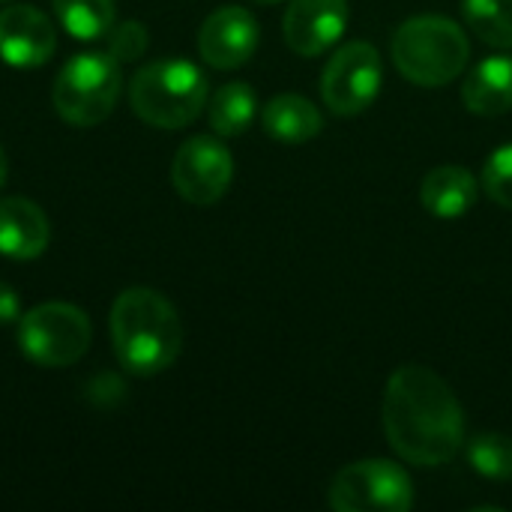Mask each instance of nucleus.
<instances>
[{"instance_id":"6","label":"nucleus","mask_w":512,"mask_h":512,"mask_svg":"<svg viewBox=\"0 0 512 512\" xmlns=\"http://www.w3.org/2000/svg\"><path fill=\"white\" fill-rule=\"evenodd\" d=\"M90 318L72 303H39L18 318V348L42 369L78 363L90 348Z\"/></svg>"},{"instance_id":"8","label":"nucleus","mask_w":512,"mask_h":512,"mask_svg":"<svg viewBox=\"0 0 512 512\" xmlns=\"http://www.w3.org/2000/svg\"><path fill=\"white\" fill-rule=\"evenodd\" d=\"M384 81L381 54L369 42H348L339 48L321 75V99L333 114L354 117L366 111Z\"/></svg>"},{"instance_id":"23","label":"nucleus","mask_w":512,"mask_h":512,"mask_svg":"<svg viewBox=\"0 0 512 512\" xmlns=\"http://www.w3.org/2000/svg\"><path fill=\"white\" fill-rule=\"evenodd\" d=\"M21 318V297L12 285L0 282V327L12 324Z\"/></svg>"},{"instance_id":"22","label":"nucleus","mask_w":512,"mask_h":512,"mask_svg":"<svg viewBox=\"0 0 512 512\" xmlns=\"http://www.w3.org/2000/svg\"><path fill=\"white\" fill-rule=\"evenodd\" d=\"M108 54L117 63H132L147 51V27L141 21H120L105 33Z\"/></svg>"},{"instance_id":"2","label":"nucleus","mask_w":512,"mask_h":512,"mask_svg":"<svg viewBox=\"0 0 512 512\" xmlns=\"http://www.w3.org/2000/svg\"><path fill=\"white\" fill-rule=\"evenodd\" d=\"M111 345L120 366L132 375L150 378L180 357L183 324L171 300L153 288H126L117 294L111 315Z\"/></svg>"},{"instance_id":"7","label":"nucleus","mask_w":512,"mask_h":512,"mask_svg":"<svg viewBox=\"0 0 512 512\" xmlns=\"http://www.w3.org/2000/svg\"><path fill=\"white\" fill-rule=\"evenodd\" d=\"M330 507L336 512H405L414 507V486L399 465L366 459L336 474Z\"/></svg>"},{"instance_id":"17","label":"nucleus","mask_w":512,"mask_h":512,"mask_svg":"<svg viewBox=\"0 0 512 512\" xmlns=\"http://www.w3.org/2000/svg\"><path fill=\"white\" fill-rule=\"evenodd\" d=\"M255 90L243 81H231V84H222L216 93H213V102H210V126L216 135L222 138H234V135H243L249 129V123L255 120Z\"/></svg>"},{"instance_id":"1","label":"nucleus","mask_w":512,"mask_h":512,"mask_svg":"<svg viewBox=\"0 0 512 512\" xmlns=\"http://www.w3.org/2000/svg\"><path fill=\"white\" fill-rule=\"evenodd\" d=\"M384 432L405 462L438 468L462 450L465 411L441 375L426 366H402L387 381Z\"/></svg>"},{"instance_id":"11","label":"nucleus","mask_w":512,"mask_h":512,"mask_svg":"<svg viewBox=\"0 0 512 512\" xmlns=\"http://www.w3.org/2000/svg\"><path fill=\"white\" fill-rule=\"evenodd\" d=\"M57 48L54 24L30 3L6 6L0 12V60L15 69H36L51 60Z\"/></svg>"},{"instance_id":"15","label":"nucleus","mask_w":512,"mask_h":512,"mask_svg":"<svg viewBox=\"0 0 512 512\" xmlns=\"http://www.w3.org/2000/svg\"><path fill=\"white\" fill-rule=\"evenodd\" d=\"M477 180L468 168L459 165H441L426 174L420 186L423 207L438 219H456L465 216L477 204Z\"/></svg>"},{"instance_id":"25","label":"nucleus","mask_w":512,"mask_h":512,"mask_svg":"<svg viewBox=\"0 0 512 512\" xmlns=\"http://www.w3.org/2000/svg\"><path fill=\"white\" fill-rule=\"evenodd\" d=\"M255 3H279V0H255Z\"/></svg>"},{"instance_id":"4","label":"nucleus","mask_w":512,"mask_h":512,"mask_svg":"<svg viewBox=\"0 0 512 512\" xmlns=\"http://www.w3.org/2000/svg\"><path fill=\"white\" fill-rule=\"evenodd\" d=\"M471 45L465 30L441 15H417L393 36L396 69L420 87H441L468 66Z\"/></svg>"},{"instance_id":"19","label":"nucleus","mask_w":512,"mask_h":512,"mask_svg":"<svg viewBox=\"0 0 512 512\" xmlns=\"http://www.w3.org/2000/svg\"><path fill=\"white\" fill-rule=\"evenodd\" d=\"M468 27L495 48H512V0H462Z\"/></svg>"},{"instance_id":"20","label":"nucleus","mask_w":512,"mask_h":512,"mask_svg":"<svg viewBox=\"0 0 512 512\" xmlns=\"http://www.w3.org/2000/svg\"><path fill=\"white\" fill-rule=\"evenodd\" d=\"M468 462L489 480H512V438L480 435L468 444Z\"/></svg>"},{"instance_id":"10","label":"nucleus","mask_w":512,"mask_h":512,"mask_svg":"<svg viewBox=\"0 0 512 512\" xmlns=\"http://www.w3.org/2000/svg\"><path fill=\"white\" fill-rule=\"evenodd\" d=\"M258 21L243 6H222L210 12L198 30V51L213 69H237L258 48Z\"/></svg>"},{"instance_id":"5","label":"nucleus","mask_w":512,"mask_h":512,"mask_svg":"<svg viewBox=\"0 0 512 512\" xmlns=\"http://www.w3.org/2000/svg\"><path fill=\"white\" fill-rule=\"evenodd\" d=\"M120 81V63L108 51H81L60 66L51 102L66 123L81 129L96 126L114 111Z\"/></svg>"},{"instance_id":"18","label":"nucleus","mask_w":512,"mask_h":512,"mask_svg":"<svg viewBox=\"0 0 512 512\" xmlns=\"http://www.w3.org/2000/svg\"><path fill=\"white\" fill-rule=\"evenodd\" d=\"M57 21L75 39H102L114 27V0H51Z\"/></svg>"},{"instance_id":"21","label":"nucleus","mask_w":512,"mask_h":512,"mask_svg":"<svg viewBox=\"0 0 512 512\" xmlns=\"http://www.w3.org/2000/svg\"><path fill=\"white\" fill-rule=\"evenodd\" d=\"M483 186L495 204L512 210V144L498 147L489 156V162L483 168Z\"/></svg>"},{"instance_id":"16","label":"nucleus","mask_w":512,"mask_h":512,"mask_svg":"<svg viewBox=\"0 0 512 512\" xmlns=\"http://www.w3.org/2000/svg\"><path fill=\"white\" fill-rule=\"evenodd\" d=\"M261 123H264L267 135H273L276 141H285V144L312 141V138L321 135V129H324L321 111H318L306 96H297V93L273 96V99L264 105Z\"/></svg>"},{"instance_id":"14","label":"nucleus","mask_w":512,"mask_h":512,"mask_svg":"<svg viewBox=\"0 0 512 512\" xmlns=\"http://www.w3.org/2000/svg\"><path fill=\"white\" fill-rule=\"evenodd\" d=\"M462 102L480 117H498L512 108V57L498 54L483 60L462 87Z\"/></svg>"},{"instance_id":"9","label":"nucleus","mask_w":512,"mask_h":512,"mask_svg":"<svg viewBox=\"0 0 512 512\" xmlns=\"http://www.w3.org/2000/svg\"><path fill=\"white\" fill-rule=\"evenodd\" d=\"M234 177V159L228 147L213 135H195L180 144L171 162V180L183 201L207 207L216 204Z\"/></svg>"},{"instance_id":"13","label":"nucleus","mask_w":512,"mask_h":512,"mask_svg":"<svg viewBox=\"0 0 512 512\" xmlns=\"http://www.w3.org/2000/svg\"><path fill=\"white\" fill-rule=\"evenodd\" d=\"M48 216L30 198L0 201V255L12 261H33L48 249Z\"/></svg>"},{"instance_id":"3","label":"nucleus","mask_w":512,"mask_h":512,"mask_svg":"<svg viewBox=\"0 0 512 512\" xmlns=\"http://www.w3.org/2000/svg\"><path fill=\"white\" fill-rule=\"evenodd\" d=\"M132 111L156 129H183L207 105L204 72L180 57L141 66L129 84Z\"/></svg>"},{"instance_id":"12","label":"nucleus","mask_w":512,"mask_h":512,"mask_svg":"<svg viewBox=\"0 0 512 512\" xmlns=\"http://www.w3.org/2000/svg\"><path fill=\"white\" fill-rule=\"evenodd\" d=\"M348 27V0H291L282 30L291 51L315 57L327 51Z\"/></svg>"},{"instance_id":"24","label":"nucleus","mask_w":512,"mask_h":512,"mask_svg":"<svg viewBox=\"0 0 512 512\" xmlns=\"http://www.w3.org/2000/svg\"><path fill=\"white\" fill-rule=\"evenodd\" d=\"M3 183H6V153L0 147V189H3Z\"/></svg>"}]
</instances>
